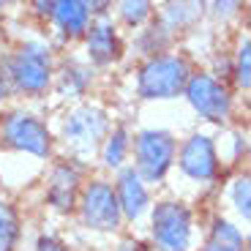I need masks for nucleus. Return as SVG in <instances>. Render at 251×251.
Wrapping results in <instances>:
<instances>
[{"mask_svg": "<svg viewBox=\"0 0 251 251\" xmlns=\"http://www.w3.org/2000/svg\"><path fill=\"white\" fill-rule=\"evenodd\" d=\"M238 6H240V0H216V11L224 14V17L226 14H232Z\"/></svg>", "mask_w": 251, "mask_h": 251, "instance_id": "21", "label": "nucleus"}, {"mask_svg": "<svg viewBox=\"0 0 251 251\" xmlns=\"http://www.w3.org/2000/svg\"><path fill=\"white\" fill-rule=\"evenodd\" d=\"M79 216L85 221V226L96 229V232H112L118 229L123 213H120L115 188L104 180H93L90 186H85L79 197Z\"/></svg>", "mask_w": 251, "mask_h": 251, "instance_id": "4", "label": "nucleus"}, {"mask_svg": "<svg viewBox=\"0 0 251 251\" xmlns=\"http://www.w3.org/2000/svg\"><path fill=\"white\" fill-rule=\"evenodd\" d=\"M151 11H153L151 0H120V17L128 25H142L145 19L151 17Z\"/></svg>", "mask_w": 251, "mask_h": 251, "instance_id": "17", "label": "nucleus"}, {"mask_svg": "<svg viewBox=\"0 0 251 251\" xmlns=\"http://www.w3.org/2000/svg\"><path fill=\"white\" fill-rule=\"evenodd\" d=\"M76 197H79V172L71 164H60L50 177V194H47V200H50V205L55 210L66 213V210L74 207Z\"/></svg>", "mask_w": 251, "mask_h": 251, "instance_id": "12", "label": "nucleus"}, {"mask_svg": "<svg viewBox=\"0 0 251 251\" xmlns=\"http://www.w3.org/2000/svg\"><path fill=\"white\" fill-rule=\"evenodd\" d=\"M246 249V238L232 221L219 219L210 229V238L205 243V251H243Z\"/></svg>", "mask_w": 251, "mask_h": 251, "instance_id": "14", "label": "nucleus"}, {"mask_svg": "<svg viewBox=\"0 0 251 251\" xmlns=\"http://www.w3.org/2000/svg\"><path fill=\"white\" fill-rule=\"evenodd\" d=\"M88 55L93 63L99 66H107L118 57V36H115V27L109 22H99V25L90 27L88 33Z\"/></svg>", "mask_w": 251, "mask_h": 251, "instance_id": "13", "label": "nucleus"}, {"mask_svg": "<svg viewBox=\"0 0 251 251\" xmlns=\"http://www.w3.org/2000/svg\"><path fill=\"white\" fill-rule=\"evenodd\" d=\"M8 76L19 90L41 93L52 79V57L41 44H25L8 60Z\"/></svg>", "mask_w": 251, "mask_h": 251, "instance_id": "6", "label": "nucleus"}, {"mask_svg": "<svg viewBox=\"0 0 251 251\" xmlns=\"http://www.w3.org/2000/svg\"><path fill=\"white\" fill-rule=\"evenodd\" d=\"M177 145L170 131L161 128H145L134 137V161H137V175L148 183H161L167 172L175 164Z\"/></svg>", "mask_w": 251, "mask_h": 251, "instance_id": "1", "label": "nucleus"}, {"mask_svg": "<svg viewBox=\"0 0 251 251\" xmlns=\"http://www.w3.org/2000/svg\"><path fill=\"white\" fill-rule=\"evenodd\" d=\"M186 93L188 104L194 107V112H200L202 118L221 123V120L229 118V109H232V99L226 93V88L219 79H213L210 74H188L186 79Z\"/></svg>", "mask_w": 251, "mask_h": 251, "instance_id": "7", "label": "nucleus"}, {"mask_svg": "<svg viewBox=\"0 0 251 251\" xmlns=\"http://www.w3.org/2000/svg\"><path fill=\"white\" fill-rule=\"evenodd\" d=\"M11 3H17V0H0V6H11Z\"/></svg>", "mask_w": 251, "mask_h": 251, "instance_id": "24", "label": "nucleus"}, {"mask_svg": "<svg viewBox=\"0 0 251 251\" xmlns=\"http://www.w3.org/2000/svg\"><path fill=\"white\" fill-rule=\"evenodd\" d=\"M3 96H6V79H3V74H0V101H3Z\"/></svg>", "mask_w": 251, "mask_h": 251, "instance_id": "23", "label": "nucleus"}, {"mask_svg": "<svg viewBox=\"0 0 251 251\" xmlns=\"http://www.w3.org/2000/svg\"><path fill=\"white\" fill-rule=\"evenodd\" d=\"M38 11L52 17V22L66 36H82L88 30L90 11L82 0H38Z\"/></svg>", "mask_w": 251, "mask_h": 251, "instance_id": "10", "label": "nucleus"}, {"mask_svg": "<svg viewBox=\"0 0 251 251\" xmlns=\"http://www.w3.org/2000/svg\"><path fill=\"white\" fill-rule=\"evenodd\" d=\"M151 232L158 251H188L191 246V213L180 202H158L151 213Z\"/></svg>", "mask_w": 251, "mask_h": 251, "instance_id": "3", "label": "nucleus"}, {"mask_svg": "<svg viewBox=\"0 0 251 251\" xmlns=\"http://www.w3.org/2000/svg\"><path fill=\"white\" fill-rule=\"evenodd\" d=\"M188 79V66L177 55H158L142 66L137 90L142 99H175L183 93Z\"/></svg>", "mask_w": 251, "mask_h": 251, "instance_id": "2", "label": "nucleus"}, {"mask_svg": "<svg viewBox=\"0 0 251 251\" xmlns=\"http://www.w3.org/2000/svg\"><path fill=\"white\" fill-rule=\"evenodd\" d=\"M19 240V216L8 202L0 200V251H14Z\"/></svg>", "mask_w": 251, "mask_h": 251, "instance_id": "16", "label": "nucleus"}, {"mask_svg": "<svg viewBox=\"0 0 251 251\" xmlns=\"http://www.w3.org/2000/svg\"><path fill=\"white\" fill-rule=\"evenodd\" d=\"M0 139L14 151L47 158L52 153V137L47 126L27 112H11L0 126Z\"/></svg>", "mask_w": 251, "mask_h": 251, "instance_id": "5", "label": "nucleus"}, {"mask_svg": "<svg viewBox=\"0 0 251 251\" xmlns=\"http://www.w3.org/2000/svg\"><path fill=\"white\" fill-rule=\"evenodd\" d=\"M128 145H131V139H128V131H126L123 126H118L115 131H107L101 156H104V164H107L109 170H120V167H123L126 156H128V151H131Z\"/></svg>", "mask_w": 251, "mask_h": 251, "instance_id": "15", "label": "nucleus"}, {"mask_svg": "<svg viewBox=\"0 0 251 251\" xmlns=\"http://www.w3.org/2000/svg\"><path fill=\"white\" fill-rule=\"evenodd\" d=\"M115 197H118L120 213L126 219H139V216L151 207V197H148V188H145V180L137 175V170H120L118 183H115Z\"/></svg>", "mask_w": 251, "mask_h": 251, "instance_id": "11", "label": "nucleus"}, {"mask_svg": "<svg viewBox=\"0 0 251 251\" xmlns=\"http://www.w3.org/2000/svg\"><path fill=\"white\" fill-rule=\"evenodd\" d=\"M38 251H66L55 238H41L38 240Z\"/></svg>", "mask_w": 251, "mask_h": 251, "instance_id": "22", "label": "nucleus"}, {"mask_svg": "<svg viewBox=\"0 0 251 251\" xmlns=\"http://www.w3.org/2000/svg\"><path fill=\"white\" fill-rule=\"evenodd\" d=\"M229 197H232V205L235 210H238L243 219H249L251 216V191H249V177H238V180L232 183V188H229Z\"/></svg>", "mask_w": 251, "mask_h": 251, "instance_id": "18", "label": "nucleus"}, {"mask_svg": "<svg viewBox=\"0 0 251 251\" xmlns=\"http://www.w3.org/2000/svg\"><path fill=\"white\" fill-rule=\"evenodd\" d=\"M109 131L107 115L96 107H79L66 118L63 137L76 153H93Z\"/></svg>", "mask_w": 251, "mask_h": 251, "instance_id": "8", "label": "nucleus"}, {"mask_svg": "<svg viewBox=\"0 0 251 251\" xmlns=\"http://www.w3.org/2000/svg\"><path fill=\"white\" fill-rule=\"evenodd\" d=\"M82 3H85V8L93 11V14H104L109 6H112V0H82Z\"/></svg>", "mask_w": 251, "mask_h": 251, "instance_id": "20", "label": "nucleus"}, {"mask_svg": "<svg viewBox=\"0 0 251 251\" xmlns=\"http://www.w3.org/2000/svg\"><path fill=\"white\" fill-rule=\"evenodd\" d=\"M235 79L243 90H249L251 85V44L243 41L240 44V52H238V63H235Z\"/></svg>", "mask_w": 251, "mask_h": 251, "instance_id": "19", "label": "nucleus"}, {"mask_svg": "<svg viewBox=\"0 0 251 251\" xmlns=\"http://www.w3.org/2000/svg\"><path fill=\"white\" fill-rule=\"evenodd\" d=\"M180 172L186 177L197 183H207L213 180L219 175V156H216V145L210 137L205 134H194V137H188L180 148Z\"/></svg>", "mask_w": 251, "mask_h": 251, "instance_id": "9", "label": "nucleus"}]
</instances>
